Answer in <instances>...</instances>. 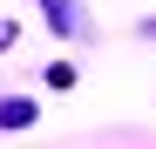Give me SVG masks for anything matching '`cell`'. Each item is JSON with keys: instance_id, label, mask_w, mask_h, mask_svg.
<instances>
[{"instance_id": "obj_1", "label": "cell", "mask_w": 156, "mask_h": 149, "mask_svg": "<svg viewBox=\"0 0 156 149\" xmlns=\"http://www.w3.org/2000/svg\"><path fill=\"white\" fill-rule=\"evenodd\" d=\"M149 34H156V20H149Z\"/></svg>"}]
</instances>
